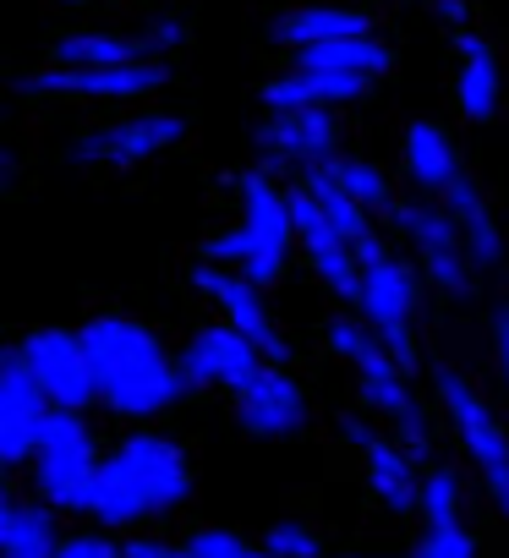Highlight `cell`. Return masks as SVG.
Listing matches in <instances>:
<instances>
[{"label":"cell","instance_id":"cell-1","mask_svg":"<svg viewBox=\"0 0 509 558\" xmlns=\"http://www.w3.org/2000/svg\"><path fill=\"white\" fill-rule=\"evenodd\" d=\"M94 384H99V411L126 427H154L165 411H175L192 389L181 373L175 345L137 313H94L77 324Z\"/></svg>","mask_w":509,"mask_h":558},{"label":"cell","instance_id":"cell-2","mask_svg":"<svg viewBox=\"0 0 509 558\" xmlns=\"http://www.w3.org/2000/svg\"><path fill=\"white\" fill-rule=\"evenodd\" d=\"M192 493H197L192 449L165 427H126L105 449L88 520L116 536H132V531H148V525L181 514L192 504Z\"/></svg>","mask_w":509,"mask_h":558},{"label":"cell","instance_id":"cell-3","mask_svg":"<svg viewBox=\"0 0 509 558\" xmlns=\"http://www.w3.org/2000/svg\"><path fill=\"white\" fill-rule=\"evenodd\" d=\"M324 345H329V356L351 373L356 405H362L384 433H395L422 465H433V405L422 400L416 373H411V367H405L351 307L329 313Z\"/></svg>","mask_w":509,"mask_h":558},{"label":"cell","instance_id":"cell-4","mask_svg":"<svg viewBox=\"0 0 509 558\" xmlns=\"http://www.w3.org/2000/svg\"><path fill=\"white\" fill-rule=\"evenodd\" d=\"M197 257L225 263L235 274H246L252 286L275 291L280 279L291 274L296 252V203H291V181L264 170V165H246L235 175V219L214 235H203Z\"/></svg>","mask_w":509,"mask_h":558},{"label":"cell","instance_id":"cell-5","mask_svg":"<svg viewBox=\"0 0 509 558\" xmlns=\"http://www.w3.org/2000/svg\"><path fill=\"white\" fill-rule=\"evenodd\" d=\"M427 384H433V411L449 427L476 493L487 498V509L498 520H509V427H504V411L493 405V395L460 362H427Z\"/></svg>","mask_w":509,"mask_h":558},{"label":"cell","instance_id":"cell-6","mask_svg":"<svg viewBox=\"0 0 509 558\" xmlns=\"http://www.w3.org/2000/svg\"><path fill=\"white\" fill-rule=\"evenodd\" d=\"M105 438L88 422V411H50L39 449L28 460V493L39 504H50L66 520H88L94 509V487H99V465H105Z\"/></svg>","mask_w":509,"mask_h":558},{"label":"cell","instance_id":"cell-7","mask_svg":"<svg viewBox=\"0 0 509 558\" xmlns=\"http://www.w3.org/2000/svg\"><path fill=\"white\" fill-rule=\"evenodd\" d=\"M384 230L400 241V252L422 268V279H427V291L438 296V302H471L476 296V263H471V252H465V235H460V225L449 219V208L444 203H433V197H400V208L384 219Z\"/></svg>","mask_w":509,"mask_h":558},{"label":"cell","instance_id":"cell-8","mask_svg":"<svg viewBox=\"0 0 509 558\" xmlns=\"http://www.w3.org/2000/svg\"><path fill=\"white\" fill-rule=\"evenodd\" d=\"M422 302H427V279L422 268L395 252V241L384 252H373L362 263V296H356V318L416 373L422 367Z\"/></svg>","mask_w":509,"mask_h":558},{"label":"cell","instance_id":"cell-9","mask_svg":"<svg viewBox=\"0 0 509 558\" xmlns=\"http://www.w3.org/2000/svg\"><path fill=\"white\" fill-rule=\"evenodd\" d=\"M170 88V61L132 66H34L12 77V94L28 105H143Z\"/></svg>","mask_w":509,"mask_h":558},{"label":"cell","instance_id":"cell-10","mask_svg":"<svg viewBox=\"0 0 509 558\" xmlns=\"http://www.w3.org/2000/svg\"><path fill=\"white\" fill-rule=\"evenodd\" d=\"M192 137V121L181 110H126L105 126H88L66 143V159L77 170H99V175H126L143 165H159L165 154H175Z\"/></svg>","mask_w":509,"mask_h":558},{"label":"cell","instance_id":"cell-11","mask_svg":"<svg viewBox=\"0 0 509 558\" xmlns=\"http://www.w3.org/2000/svg\"><path fill=\"white\" fill-rule=\"evenodd\" d=\"M186 286L208 302V313H214L219 324H230L235 335H246L275 367H291L296 345H291L280 313L269 307V291H264V286H252L246 274H235V268H225V263H208V257H197V263L186 268Z\"/></svg>","mask_w":509,"mask_h":558},{"label":"cell","instance_id":"cell-12","mask_svg":"<svg viewBox=\"0 0 509 558\" xmlns=\"http://www.w3.org/2000/svg\"><path fill=\"white\" fill-rule=\"evenodd\" d=\"M335 433L351 444V454L362 460V482H367V493H373V504L384 509V514H416V504H422V460L395 438V433H384L362 405L356 411H340L335 416Z\"/></svg>","mask_w":509,"mask_h":558},{"label":"cell","instance_id":"cell-13","mask_svg":"<svg viewBox=\"0 0 509 558\" xmlns=\"http://www.w3.org/2000/svg\"><path fill=\"white\" fill-rule=\"evenodd\" d=\"M252 148L264 170L302 181L346 154L340 110H264V121L252 126Z\"/></svg>","mask_w":509,"mask_h":558},{"label":"cell","instance_id":"cell-14","mask_svg":"<svg viewBox=\"0 0 509 558\" xmlns=\"http://www.w3.org/2000/svg\"><path fill=\"white\" fill-rule=\"evenodd\" d=\"M12 351L34 373V384L45 389V400L56 411H99V384H94V362H88L83 329L34 324Z\"/></svg>","mask_w":509,"mask_h":558},{"label":"cell","instance_id":"cell-15","mask_svg":"<svg viewBox=\"0 0 509 558\" xmlns=\"http://www.w3.org/2000/svg\"><path fill=\"white\" fill-rule=\"evenodd\" d=\"M175 356H181V373H186V389H203V395H241L252 378H258L264 367H269V356L252 345L246 335H235L230 324H219V318H208V324H197L181 345H175Z\"/></svg>","mask_w":509,"mask_h":558},{"label":"cell","instance_id":"cell-16","mask_svg":"<svg viewBox=\"0 0 509 558\" xmlns=\"http://www.w3.org/2000/svg\"><path fill=\"white\" fill-rule=\"evenodd\" d=\"M230 416L246 438H258V444H291L313 427V400L302 389V378L291 367H264L258 378H252L235 400H230Z\"/></svg>","mask_w":509,"mask_h":558},{"label":"cell","instance_id":"cell-17","mask_svg":"<svg viewBox=\"0 0 509 558\" xmlns=\"http://www.w3.org/2000/svg\"><path fill=\"white\" fill-rule=\"evenodd\" d=\"M291 203H296V252L307 263V274L318 279V286L340 302V307H356L362 296V257L351 252V241L329 225V214L318 208V197L291 181Z\"/></svg>","mask_w":509,"mask_h":558},{"label":"cell","instance_id":"cell-18","mask_svg":"<svg viewBox=\"0 0 509 558\" xmlns=\"http://www.w3.org/2000/svg\"><path fill=\"white\" fill-rule=\"evenodd\" d=\"M50 411L56 405L45 400L34 373L17 362V351H7V356H0V465H7V471H28Z\"/></svg>","mask_w":509,"mask_h":558},{"label":"cell","instance_id":"cell-19","mask_svg":"<svg viewBox=\"0 0 509 558\" xmlns=\"http://www.w3.org/2000/svg\"><path fill=\"white\" fill-rule=\"evenodd\" d=\"M460 175H465V159H460L455 132L433 116H411L400 126V181H405V192L438 203Z\"/></svg>","mask_w":509,"mask_h":558},{"label":"cell","instance_id":"cell-20","mask_svg":"<svg viewBox=\"0 0 509 558\" xmlns=\"http://www.w3.org/2000/svg\"><path fill=\"white\" fill-rule=\"evenodd\" d=\"M362 34H378L373 12L340 7V0H302V7H286V12L269 23V39H275L291 61L307 56V50L340 45V39H362Z\"/></svg>","mask_w":509,"mask_h":558},{"label":"cell","instance_id":"cell-21","mask_svg":"<svg viewBox=\"0 0 509 558\" xmlns=\"http://www.w3.org/2000/svg\"><path fill=\"white\" fill-rule=\"evenodd\" d=\"M438 203H444V208H449V219L460 225V235H465V252H471L476 274H482V279L504 274V268H509V235H504V219H498V208H493L487 186L465 170V175L438 197Z\"/></svg>","mask_w":509,"mask_h":558},{"label":"cell","instance_id":"cell-22","mask_svg":"<svg viewBox=\"0 0 509 558\" xmlns=\"http://www.w3.org/2000/svg\"><path fill=\"white\" fill-rule=\"evenodd\" d=\"M455 116L465 126H487L504 105V61L493 50V39H482L476 28L471 34H455Z\"/></svg>","mask_w":509,"mask_h":558},{"label":"cell","instance_id":"cell-23","mask_svg":"<svg viewBox=\"0 0 509 558\" xmlns=\"http://www.w3.org/2000/svg\"><path fill=\"white\" fill-rule=\"evenodd\" d=\"M373 94L367 77H346V72H318V66H286L280 77L264 83L258 105L264 110H346V105H362Z\"/></svg>","mask_w":509,"mask_h":558},{"label":"cell","instance_id":"cell-24","mask_svg":"<svg viewBox=\"0 0 509 558\" xmlns=\"http://www.w3.org/2000/svg\"><path fill=\"white\" fill-rule=\"evenodd\" d=\"M61 520L66 514H56L23 487L0 493V558H56V547L66 542Z\"/></svg>","mask_w":509,"mask_h":558},{"label":"cell","instance_id":"cell-25","mask_svg":"<svg viewBox=\"0 0 509 558\" xmlns=\"http://www.w3.org/2000/svg\"><path fill=\"white\" fill-rule=\"evenodd\" d=\"M313 175H324V181H335L351 203H362L373 219H389L395 208H400V197L405 192H395V175L378 165V159H367V154H340V159H329L324 170H313Z\"/></svg>","mask_w":509,"mask_h":558},{"label":"cell","instance_id":"cell-26","mask_svg":"<svg viewBox=\"0 0 509 558\" xmlns=\"http://www.w3.org/2000/svg\"><path fill=\"white\" fill-rule=\"evenodd\" d=\"M50 61L56 66H132V61H148V50L126 28H72L50 45Z\"/></svg>","mask_w":509,"mask_h":558},{"label":"cell","instance_id":"cell-27","mask_svg":"<svg viewBox=\"0 0 509 558\" xmlns=\"http://www.w3.org/2000/svg\"><path fill=\"white\" fill-rule=\"evenodd\" d=\"M296 66H318V72H346V77H389L395 72V45L384 34H362V39H340V45H324V50H307L296 56Z\"/></svg>","mask_w":509,"mask_h":558},{"label":"cell","instance_id":"cell-28","mask_svg":"<svg viewBox=\"0 0 509 558\" xmlns=\"http://www.w3.org/2000/svg\"><path fill=\"white\" fill-rule=\"evenodd\" d=\"M471 471L465 465H449V460H433L427 471H422V504H416V514H422V525H471L465 514H471Z\"/></svg>","mask_w":509,"mask_h":558},{"label":"cell","instance_id":"cell-29","mask_svg":"<svg viewBox=\"0 0 509 558\" xmlns=\"http://www.w3.org/2000/svg\"><path fill=\"white\" fill-rule=\"evenodd\" d=\"M264 553H275V558H324V536H318L313 520L280 514V520L264 525Z\"/></svg>","mask_w":509,"mask_h":558},{"label":"cell","instance_id":"cell-30","mask_svg":"<svg viewBox=\"0 0 509 558\" xmlns=\"http://www.w3.org/2000/svg\"><path fill=\"white\" fill-rule=\"evenodd\" d=\"M405 558H482V542L471 525H422Z\"/></svg>","mask_w":509,"mask_h":558},{"label":"cell","instance_id":"cell-31","mask_svg":"<svg viewBox=\"0 0 509 558\" xmlns=\"http://www.w3.org/2000/svg\"><path fill=\"white\" fill-rule=\"evenodd\" d=\"M132 34L143 39L148 61H170V56H175V50H186V39H192V28H186V17H181V12H148Z\"/></svg>","mask_w":509,"mask_h":558},{"label":"cell","instance_id":"cell-32","mask_svg":"<svg viewBox=\"0 0 509 558\" xmlns=\"http://www.w3.org/2000/svg\"><path fill=\"white\" fill-rule=\"evenodd\" d=\"M181 558H252V542L235 525H197L181 536Z\"/></svg>","mask_w":509,"mask_h":558},{"label":"cell","instance_id":"cell-33","mask_svg":"<svg viewBox=\"0 0 509 558\" xmlns=\"http://www.w3.org/2000/svg\"><path fill=\"white\" fill-rule=\"evenodd\" d=\"M487 367H493L498 395L509 400V296H498L487 307Z\"/></svg>","mask_w":509,"mask_h":558},{"label":"cell","instance_id":"cell-34","mask_svg":"<svg viewBox=\"0 0 509 558\" xmlns=\"http://www.w3.org/2000/svg\"><path fill=\"white\" fill-rule=\"evenodd\" d=\"M56 558H121V536L105 531V525H94V520H83L77 531H66V542L56 547Z\"/></svg>","mask_w":509,"mask_h":558},{"label":"cell","instance_id":"cell-35","mask_svg":"<svg viewBox=\"0 0 509 558\" xmlns=\"http://www.w3.org/2000/svg\"><path fill=\"white\" fill-rule=\"evenodd\" d=\"M121 558H181V542H170L159 531H132V536H121Z\"/></svg>","mask_w":509,"mask_h":558},{"label":"cell","instance_id":"cell-36","mask_svg":"<svg viewBox=\"0 0 509 558\" xmlns=\"http://www.w3.org/2000/svg\"><path fill=\"white\" fill-rule=\"evenodd\" d=\"M427 17L449 34H471V0H427Z\"/></svg>","mask_w":509,"mask_h":558},{"label":"cell","instance_id":"cell-37","mask_svg":"<svg viewBox=\"0 0 509 558\" xmlns=\"http://www.w3.org/2000/svg\"><path fill=\"white\" fill-rule=\"evenodd\" d=\"M17 181H23V159L7 148L0 154V192H17Z\"/></svg>","mask_w":509,"mask_h":558},{"label":"cell","instance_id":"cell-38","mask_svg":"<svg viewBox=\"0 0 509 558\" xmlns=\"http://www.w3.org/2000/svg\"><path fill=\"white\" fill-rule=\"evenodd\" d=\"M116 7H154V0H116Z\"/></svg>","mask_w":509,"mask_h":558},{"label":"cell","instance_id":"cell-39","mask_svg":"<svg viewBox=\"0 0 509 558\" xmlns=\"http://www.w3.org/2000/svg\"><path fill=\"white\" fill-rule=\"evenodd\" d=\"M252 558H275V553H264V547H252Z\"/></svg>","mask_w":509,"mask_h":558}]
</instances>
